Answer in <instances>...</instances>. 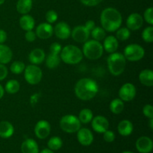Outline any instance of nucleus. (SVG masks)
I'll list each match as a JSON object with an SVG mask.
<instances>
[{"instance_id": "37", "label": "nucleus", "mask_w": 153, "mask_h": 153, "mask_svg": "<svg viewBox=\"0 0 153 153\" xmlns=\"http://www.w3.org/2000/svg\"><path fill=\"white\" fill-rule=\"evenodd\" d=\"M143 20L146 21L149 25H153V7H149L145 10L143 13Z\"/></svg>"}, {"instance_id": "25", "label": "nucleus", "mask_w": 153, "mask_h": 153, "mask_svg": "<svg viewBox=\"0 0 153 153\" xmlns=\"http://www.w3.org/2000/svg\"><path fill=\"white\" fill-rule=\"evenodd\" d=\"M13 58V52L11 49L4 43L0 44V64H7Z\"/></svg>"}, {"instance_id": "12", "label": "nucleus", "mask_w": 153, "mask_h": 153, "mask_svg": "<svg viewBox=\"0 0 153 153\" xmlns=\"http://www.w3.org/2000/svg\"><path fill=\"white\" fill-rule=\"evenodd\" d=\"M91 123V127L94 131L97 133H100V134H102L109 128L108 120L105 117L102 116V115L94 117Z\"/></svg>"}, {"instance_id": "45", "label": "nucleus", "mask_w": 153, "mask_h": 153, "mask_svg": "<svg viewBox=\"0 0 153 153\" xmlns=\"http://www.w3.org/2000/svg\"><path fill=\"white\" fill-rule=\"evenodd\" d=\"M7 35L4 30L0 28V44H2L7 40Z\"/></svg>"}, {"instance_id": "48", "label": "nucleus", "mask_w": 153, "mask_h": 153, "mask_svg": "<svg viewBox=\"0 0 153 153\" xmlns=\"http://www.w3.org/2000/svg\"><path fill=\"white\" fill-rule=\"evenodd\" d=\"M149 127L151 129H153V118L149 119Z\"/></svg>"}, {"instance_id": "28", "label": "nucleus", "mask_w": 153, "mask_h": 153, "mask_svg": "<svg viewBox=\"0 0 153 153\" xmlns=\"http://www.w3.org/2000/svg\"><path fill=\"white\" fill-rule=\"evenodd\" d=\"M45 61H46V67L50 70H53L60 65L61 59L60 55L49 53V55L45 58Z\"/></svg>"}, {"instance_id": "44", "label": "nucleus", "mask_w": 153, "mask_h": 153, "mask_svg": "<svg viewBox=\"0 0 153 153\" xmlns=\"http://www.w3.org/2000/svg\"><path fill=\"white\" fill-rule=\"evenodd\" d=\"M84 25H85V28H86L87 29L89 30L90 31H91L96 27V23L94 20H92V19H89V20H88L85 22V24Z\"/></svg>"}, {"instance_id": "43", "label": "nucleus", "mask_w": 153, "mask_h": 153, "mask_svg": "<svg viewBox=\"0 0 153 153\" xmlns=\"http://www.w3.org/2000/svg\"><path fill=\"white\" fill-rule=\"evenodd\" d=\"M8 74V70L5 64H0V81H2L6 79Z\"/></svg>"}, {"instance_id": "15", "label": "nucleus", "mask_w": 153, "mask_h": 153, "mask_svg": "<svg viewBox=\"0 0 153 153\" xmlns=\"http://www.w3.org/2000/svg\"><path fill=\"white\" fill-rule=\"evenodd\" d=\"M77 139L80 144L84 146H88L94 142V137L93 132L88 128H82L77 131Z\"/></svg>"}, {"instance_id": "36", "label": "nucleus", "mask_w": 153, "mask_h": 153, "mask_svg": "<svg viewBox=\"0 0 153 153\" xmlns=\"http://www.w3.org/2000/svg\"><path fill=\"white\" fill-rule=\"evenodd\" d=\"M58 13H57L55 10H49L46 13V20L48 23H55V22L58 20Z\"/></svg>"}, {"instance_id": "33", "label": "nucleus", "mask_w": 153, "mask_h": 153, "mask_svg": "<svg viewBox=\"0 0 153 153\" xmlns=\"http://www.w3.org/2000/svg\"><path fill=\"white\" fill-rule=\"evenodd\" d=\"M91 35L93 39L97 41H101L106 37V31H105L102 27L96 26L92 31H91Z\"/></svg>"}, {"instance_id": "19", "label": "nucleus", "mask_w": 153, "mask_h": 153, "mask_svg": "<svg viewBox=\"0 0 153 153\" xmlns=\"http://www.w3.org/2000/svg\"><path fill=\"white\" fill-rule=\"evenodd\" d=\"M46 53L44 51L40 48H36L31 50L28 55V60L31 64L39 65L45 61Z\"/></svg>"}, {"instance_id": "47", "label": "nucleus", "mask_w": 153, "mask_h": 153, "mask_svg": "<svg viewBox=\"0 0 153 153\" xmlns=\"http://www.w3.org/2000/svg\"><path fill=\"white\" fill-rule=\"evenodd\" d=\"M40 153H54V152L48 148V149H43V150L40 151Z\"/></svg>"}, {"instance_id": "18", "label": "nucleus", "mask_w": 153, "mask_h": 153, "mask_svg": "<svg viewBox=\"0 0 153 153\" xmlns=\"http://www.w3.org/2000/svg\"><path fill=\"white\" fill-rule=\"evenodd\" d=\"M103 49L108 53L111 54L117 52L119 47V40L114 35H109L105 37L102 43Z\"/></svg>"}, {"instance_id": "41", "label": "nucleus", "mask_w": 153, "mask_h": 153, "mask_svg": "<svg viewBox=\"0 0 153 153\" xmlns=\"http://www.w3.org/2000/svg\"><path fill=\"white\" fill-rule=\"evenodd\" d=\"M25 38L29 43H32V42L35 41L37 36H36L35 31L33 30H30V31H27L25 34Z\"/></svg>"}, {"instance_id": "35", "label": "nucleus", "mask_w": 153, "mask_h": 153, "mask_svg": "<svg viewBox=\"0 0 153 153\" xmlns=\"http://www.w3.org/2000/svg\"><path fill=\"white\" fill-rule=\"evenodd\" d=\"M142 39L146 43H151L153 42V26L149 25L145 28L142 31Z\"/></svg>"}, {"instance_id": "39", "label": "nucleus", "mask_w": 153, "mask_h": 153, "mask_svg": "<svg viewBox=\"0 0 153 153\" xmlns=\"http://www.w3.org/2000/svg\"><path fill=\"white\" fill-rule=\"evenodd\" d=\"M61 50H62V46L58 42L52 43L49 46V52L52 54H56V55H60Z\"/></svg>"}, {"instance_id": "38", "label": "nucleus", "mask_w": 153, "mask_h": 153, "mask_svg": "<svg viewBox=\"0 0 153 153\" xmlns=\"http://www.w3.org/2000/svg\"><path fill=\"white\" fill-rule=\"evenodd\" d=\"M103 134V139L105 142L107 143H112V142L114 141L115 137H116V135H115L114 132L113 131H111V130H106L105 132L102 133Z\"/></svg>"}, {"instance_id": "34", "label": "nucleus", "mask_w": 153, "mask_h": 153, "mask_svg": "<svg viewBox=\"0 0 153 153\" xmlns=\"http://www.w3.org/2000/svg\"><path fill=\"white\" fill-rule=\"evenodd\" d=\"M25 65L24 62L20 61H16L10 64V70L12 73L15 75H19L25 70Z\"/></svg>"}, {"instance_id": "14", "label": "nucleus", "mask_w": 153, "mask_h": 153, "mask_svg": "<svg viewBox=\"0 0 153 153\" xmlns=\"http://www.w3.org/2000/svg\"><path fill=\"white\" fill-rule=\"evenodd\" d=\"M35 34L37 37L42 40L50 38L54 34L53 26L52 24H49L48 22H42L39 24L36 28Z\"/></svg>"}, {"instance_id": "21", "label": "nucleus", "mask_w": 153, "mask_h": 153, "mask_svg": "<svg viewBox=\"0 0 153 153\" xmlns=\"http://www.w3.org/2000/svg\"><path fill=\"white\" fill-rule=\"evenodd\" d=\"M134 130L133 123L128 120H123L117 126V131L120 135L127 137L131 134Z\"/></svg>"}, {"instance_id": "50", "label": "nucleus", "mask_w": 153, "mask_h": 153, "mask_svg": "<svg viewBox=\"0 0 153 153\" xmlns=\"http://www.w3.org/2000/svg\"><path fill=\"white\" fill-rule=\"evenodd\" d=\"M121 153H134V152H131V151H124V152H123Z\"/></svg>"}, {"instance_id": "13", "label": "nucleus", "mask_w": 153, "mask_h": 153, "mask_svg": "<svg viewBox=\"0 0 153 153\" xmlns=\"http://www.w3.org/2000/svg\"><path fill=\"white\" fill-rule=\"evenodd\" d=\"M54 34L61 40H67L71 36V28L66 22H59L53 27Z\"/></svg>"}, {"instance_id": "27", "label": "nucleus", "mask_w": 153, "mask_h": 153, "mask_svg": "<svg viewBox=\"0 0 153 153\" xmlns=\"http://www.w3.org/2000/svg\"><path fill=\"white\" fill-rule=\"evenodd\" d=\"M125 108V104L120 98L114 99L109 105V109L114 114H120L122 113Z\"/></svg>"}, {"instance_id": "16", "label": "nucleus", "mask_w": 153, "mask_h": 153, "mask_svg": "<svg viewBox=\"0 0 153 153\" xmlns=\"http://www.w3.org/2000/svg\"><path fill=\"white\" fill-rule=\"evenodd\" d=\"M143 24V18L140 13H132L127 17L126 27L130 31H137Z\"/></svg>"}, {"instance_id": "8", "label": "nucleus", "mask_w": 153, "mask_h": 153, "mask_svg": "<svg viewBox=\"0 0 153 153\" xmlns=\"http://www.w3.org/2000/svg\"><path fill=\"white\" fill-rule=\"evenodd\" d=\"M23 73L25 80L27 83L31 85H38L43 78V72L38 65L29 64L25 66Z\"/></svg>"}, {"instance_id": "31", "label": "nucleus", "mask_w": 153, "mask_h": 153, "mask_svg": "<svg viewBox=\"0 0 153 153\" xmlns=\"http://www.w3.org/2000/svg\"><path fill=\"white\" fill-rule=\"evenodd\" d=\"M48 148L52 151H57L61 149L63 146L62 139L58 136H54L52 137L49 140L47 143Z\"/></svg>"}, {"instance_id": "49", "label": "nucleus", "mask_w": 153, "mask_h": 153, "mask_svg": "<svg viewBox=\"0 0 153 153\" xmlns=\"http://www.w3.org/2000/svg\"><path fill=\"white\" fill-rule=\"evenodd\" d=\"M4 1H5V0H0V5H1V4H4Z\"/></svg>"}, {"instance_id": "1", "label": "nucleus", "mask_w": 153, "mask_h": 153, "mask_svg": "<svg viewBox=\"0 0 153 153\" xmlns=\"http://www.w3.org/2000/svg\"><path fill=\"white\" fill-rule=\"evenodd\" d=\"M74 92L78 99L82 101H89L98 94L99 85L94 79L82 78L75 85Z\"/></svg>"}, {"instance_id": "9", "label": "nucleus", "mask_w": 153, "mask_h": 153, "mask_svg": "<svg viewBox=\"0 0 153 153\" xmlns=\"http://www.w3.org/2000/svg\"><path fill=\"white\" fill-rule=\"evenodd\" d=\"M137 94L136 87L132 83L127 82L123 85L119 90V97L121 100L125 102H131L135 98Z\"/></svg>"}, {"instance_id": "7", "label": "nucleus", "mask_w": 153, "mask_h": 153, "mask_svg": "<svg viewBox=\"0 0 153 153\" xmlns=\"http://www.w3.org/2000/svg\"><path fill=\"white\" fill-rule=\"evenodd\" d=\"M123 55L126 61L136 62L140 61L144 57L145 50L143 46L137 43H131L125 47Z\"/></svg>"}, {"instance_id": "26", "label": "nucleus", "mask_w": 153, "mask_h": 153, "mask_svg": "<svg viewBox=\"0 0 153 153\" xmlns=\"http://www.w3.org/2000/svg\"><path fill=\"white\" fill-rule=\"evenodd\" d=\"M33 6L32 0H18L16 3V10L20 14H28Z\"/></svg>"}, {"instance_id": "24", "label": "nucleus", "mask_w": 153, "mask_h": 153, "mask_svg": "<svg viewBox=\"0 0 153 153\" xmlns=\"http://www.w3.org/2000/svg\"><path fill=\"white\" fill-rule=\"evenodd\" d=\"M13 133H14V127L11 123L6 120L0 122V137L1 138H9L13 136Z\"/></svg>"}, {"instance_id": "5", "label": "nucleus", "mask_w": 153, "mask_h": 153, "mask_svg": "<svg viewBox=\"0 0 153 153\" xmlns=\"http://www.w3.org/2000/svg\"><path fill=\"white\" fill-rule=\"evenodd\" d=\"M82 51L84 56L89 60H98L102 56L104 49L102 44L100 41L93 39L84 43Z\"/></svg>"}, {"instance_id": "3", "label": "nucleus", "mask_w": 153, "mask_h": 153, "mask_svg": "<svg viewBox=\"0 0 153 153\" xmlns=\"http://www.w3.org/2000/svg\"><path fill=\"white\" fill-rule=\"evenodd\" d=\"M107 64L111 74L114 76H119L125 71L126 59L123 54L115 52L111 53L108 57Z\"/></svg>"}, {"instance_id": "23", "label": "nucleus", "mask_w": 153, "mask_h": 153, "mask_svg": "<svg viewBox=\"0 0 153 153\" xmlns=\"http://www.w3.org/2000/svg\"><path fill=\"white\" fill-rule=\"evenodd\" d=\"M139 82L140 84L146 87H152L153 85V72L150 69H144L138 76Z\"/></svg>"}, {"instance_id": "42", "label": "nucleus", "mask_w": 153, "mask_h": 153, "mask_svg": "<svg viewBox=\"0 0 153 153\" xmlns=\"http://www.w3.org/2000/svg\"><path fill=\"white\" fill-rule=\"evenodd\" d=\"M80 1L84 5L88 7H94L101 3L102 0H80Z\"/></svg>"}, {"instance_id": "20", "label": "nucleus", "mask_w": 153, "mask_h": 153, "mask_svg": "<svg viewBox=\"0 0 153 153\" xmlns=\"http://www.w3.org/2000/svg\"><path fill=\"white\" fill-rule=\"evenodd\" d=\"M22 153H39V146L36 140L32 138H27L21 145Z\"/></svg>"}, {"instance_id": "29", "label": "nucleus", "mask_w": 153, "mask_h": 153, "mask_svg": "<svg viewBox=\"0 0 153 153\" xmlns=\"http://www.w3.org/2000/svg\"><path fill=\"white\" fill-rule=\"evenodd\" d=\"M78 117H79L81 123L88 124L91 123L94 118V113H93L92 110H91L90 108H83L80 111Z\"/></svg>"}, {"instance_id": "2", "label": "nucleus", "mask_w": 153, "mask_h": 153, "mask_svg": "<svg viewBox=\"0 0 153 153\" xmlns=\"http://www.w3.org/2000/svg\"><path fill=\"white\" fill-rule=\"evenodd\" d=\"M101 27L108 32H115L120 28L123 22V17L120 12L114 7H108L105 8L100 15Z\"/></svg>"}, {"instance_id": "11", "label": "nucleus", "mask_w": 153, "mask_h": 153, "mask_svg": "<svg viewBox=\"0 0 153 153\" xmlns=\"http://www.w3.org/2000/svg\"><path fill=\"white\" fill-rule=\"evenodd\" d=\"M91 31L85 28V25H77L71 30V37L76 42L84 43L89 40Z\"/></svg>"}, {"instance_id": "6", "label": "nucleus", "mask_w": 153, "mask_h": 153, "mask_svg": "<svg viewBox=\"0 0 153 153\" xmlns=\"http://www.w3.org/2000/svg\"><path fill=\"white\" fill-rule=\"evenodd\" d=\"M60 127L64 132L76 133L82 127V123L79 117L73 114H67L63 116L60 120Z\"/></svg>"}, {"instance_id": "22", "label": "nucleus", "mask_w": 153, "mask_h": 153, "mask_svg": "<svg viewBox=\"0 0 153 153\" xmlns=\"http://www.w3.org/2000/svg\"><path fill=\"white\" fill-rule=\"evenodd\" d=\"M19 24L22 30L25 31H30L34 29L35 26V20L33 16L28 13V14L22 15V16L19 18Z\"/></svg>"}, {"instance_id": "32", "label": "nucleus", "mask_w": 153, "mask_h": 153, "mask_svg": "<svg viewBox=\"0 0 153 153\" xmlns=\"http://www.w3.org/2000/svg\"><path fill=\"white\" fill-rule=\"evenodd\" d=\"M115 32V37L120 41H126L131 36V31L127 27H120Z\"/></svg>"}, {"instance_id": "30", "label": "nucleus", "mask_w": 153, "mask_h": 153, "mask_svg": "<svg viewBox=\"0 0 153 153\" xmlns=\"http://www.w3.org/2000/svg\"><path fill=\"white\" fill-rule=\"evenodd\" d=\"M4 91L9 94H15L19 92L20 89V84L16 79H10L7 81L4 86Z\"/></svg>"}, {"instance_id": "10", "label": "nucleus", "mask_w": 153, "mask_h": 153, "mask_svg": "<svg viewBox=\"0 0 153 153\" xmlns=\"http://www.w3.org/2000/svg\"><path fill=\"white\" fill-rule=\"evenodd\" d=\"M51 129H52L51 124L47 120H40L35 124L34 131L37 138L43 140L50 134Z\"/></svg>"}, {"instance_id": "46", "label": "nucleus", "mask_w": 153, "mask_h": 153, "mask_svg": "<svg viewBox=\"0 0 153 153\" xmlns=\"http://www.w3.org/2000/svg\"><path fill=\"white\" fill-rule=\"evenodd\" d=\"M4 89L1 85H0V100L4 97Z\"/></svg>"}, {"instance_id": "40", "label": "nucleus", "mask_w": 153, "mask_h": 153, "mask_svg": "<svg viewBox=\"0 0 153 153\" xmlns=\"http://www.w3.org/2000/svg\"><path fill=\"white\" fill-rule=\"evenodd\" d=\"M143 114L148 119L153 118V108L150 104H146L143 108Z\"/></svg>"}, {"instance_id": "4", "label": "nucleus", "mask_w": 153, "mask_h": 153, "mask_svg": "<svg viewBox=\"0 0 153 153\" xmlns=\"http://www.w3.org/2000/svg\"><path fill=\"white\" fill-rule=\"evenodd\" d=\"M61 61L67 64L74 65L79 64L83 59V53L80 48L75 45H67L62 48L60 53Z\"/></svg>"}, {"instance_id": "17", "label": "nucleus", "mask_w": 153, "mask_h": 153, "mask_svg": "<svg viewBox=\"0 0 153 153\" xmlns=\"http://www.w3.org/2000/svg\"><path fill=\"white\" fill-rule=\"evenodd\" d=\"M135 146L139 152L150 153L153 149L152 140L147 136H141L136 141Z\"/></svg>"}]
</instances>
